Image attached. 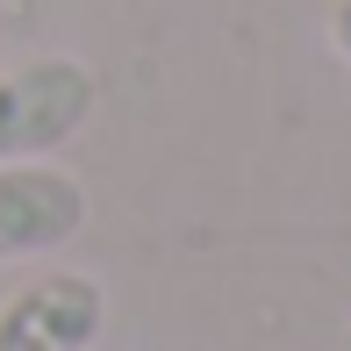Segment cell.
Segmentation results:
<instances>
[{"label":"cell","mask_w":351,"mask_h":351,"mask_svg":"<svg viewBox=\"0 0 351 351\" xmlns=\"http://www.w3.org/2000/svg\"><path fill=\"white\" fill-rule=\"evenodd\" d=\"M101 86L93 72L65 51L22 58V65H0V165H22V158H51L93 122Z\"/></svg>","instance_id":"obj_1"},{"label":"cell","mask_w":351,"mask_h":351,"mask_svg":"<svg viewBox=\"0 0 351 351\" xmlns=\"http://www.w3.org/2000/svg\"><path fill=\"white\" fill-rule=\"evenodd\" d=\"M79 230H86V186L65 165H43V158L0 165V265L43 258Z\"/></svg>","instance_id":"obj_2"},{"label":"cell","mask_w":351,"mask_h":351,"mask_svg":"<svg viewBox=\"0 0 351 351\" xmlns=\"http://www.w3.org/2000/svg\"><path fill=\"white\" fill-rule=\"evenodd\" d=\"M108 294L93 273H43L0 308V351H93Z\"/></svg>","instance_id":"obj_3"},{"label":"cell","mask_w":351,"mask_h":351,"mask_svg":"<svg viewBox=\"0 0 351 351\" xmlns=\"http://www.w3.org/2000/svg\"><path fill=\"white\" fill-rule=\"evenodd\" d=\"M323 29H330V51L351 65V0H330V22Z\"/></svg>","instance_id":"obj_4"}]
</instances>
